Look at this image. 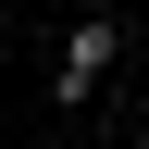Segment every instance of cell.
Returning <instances> with one entry per match:
<instances>
[{
    "label": "cell",
    "mask_w": 149,
    "mask_h": 149,
    "mask_svg": "<svg viewBox=\"0 0 149 149\" xmlns=\"http://www.w3.org/2000/svg\"><path fill=\"white\" fill-rule=\"evenodd\" d=\"M112 62H124V25H112V13H87V25L62 37V62H50V100H62V112H87Z\"/></svg>",
    "instance_id": "obj_1"
}]
</instances>
